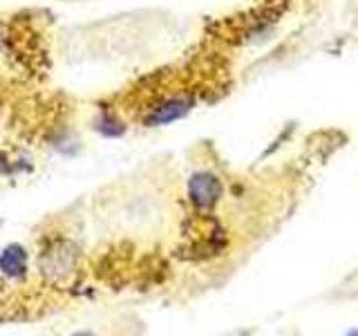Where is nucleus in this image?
I'll list each match as a JSON object with an SVG mask.
<instances>
[{
    "mask_svg": "<svg viewBox=\"0 0 358 336\" xmlns=\"http://www.w3.org/2000/svg\"><path fill=\"white\" fill-rule=\"evenodd\" d=\"M188 195L197 209H210L222 197V182L210 173H199L190 179Z\"/></svg>",
    "mask_w": 358,
    "mask_h": 336,
    "instance_id": "obj_1",
    "label": "nucleus"
},
{
    "mask_svg": "<svg viewBox=\"0 0 358 336\" xmlns=\"http://www.w3.org/2000/svg\"><path fill=\"white\" fill-rule=\"evenodd\" d=\"M350 336H358V332H354V334H350Z\"/></svg>",
    "mask_w": 358,
    "mask_h": 336,
    "instance_id": "obj_4",
    "label": "nucleus"
},
{
    "mask_svg": "<svg viewBox=\"0 0 358 336\" xmlns=\"http://www.w3.org/2000/svg\"><path fill=\"white\" fill-rule=\"evenodd\" d=\"M74 336H94L92 332H78V334H74Z\"/></svg>",
    "mask_w": 358,
    "mask_h": 336,
    "instance_id": "obj_3",
    "label": "nucleus"
},
{
    "mask_svg": "<svg viewBox=\"0 0 358 336\" xmlns=\"http://www.w3.org/2000/svg\"><path fill=\"white\" fill-rule=\"evenodd\" d=\"M188 106L190 104L186 99H168L159 108H152V115L145 117V121H148V123H168V121L186 115Z\"/></svg>",
    "mask_w": 358,
    "mask_h": 336,
    "instance_id": "obj_2",
    "label": "nucleus"
}]
</instances>
